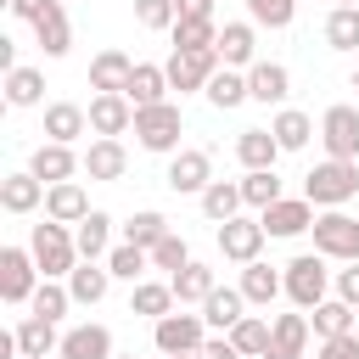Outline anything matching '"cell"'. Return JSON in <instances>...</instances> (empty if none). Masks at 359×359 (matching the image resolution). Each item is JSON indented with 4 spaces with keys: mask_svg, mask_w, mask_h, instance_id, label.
Segmentation results:
<instances>
[{
    "mask_svg": "<svg viewBox=\"0 0 359 359\" xmlns=\"http://www.w3.org/2000/svg\"><path fill=\"white\" fill-rule=\"evenodd\" d=\"M353 191H359V163H348V157H325L303 174V196L314 208H342Z\"/></svg>",
    "mask_w": 359,
    "mask_h": 359,
    "instance_id": "6da1fadb",
    "label": "cell"
},
{
    "mask_svg": "<svg viewBox=\"0 0 359 359\" xmlns=\"http://www.w3.org/2000/svg\"><path fill=\"white\" fill-rule=\"evenodd\" d=\"M28 252H34L39 275H50V280H67V275L79 269V241H73V236H67V224H56V219L34 224V236H28Z\"/></svg>",
    "mask_w": 359,
    "mask_h": 359,
    "instance_id": "7a4b0ae2",
    "label": "cell"
},
{
    "mask_svg": "<svg viewBox=\"0 0 359 359\" xmlns=\"http://www.w3.org/2000/svg\"><path fill=\"white\" fill-rule=\"evenodd\" d=\"M180 129H185V118H180V107H174V101L135 107V140H140V151L174 157V151H180Z\"/></svg>",
    "mask_w": 359,
    "mask_h": 359,
    "instance_id": "3957f363",
    "label": "cell"
},
{
    "mask_svg": "<svg viewBox=\"0 0 359 359\" xmlns=\"http://www.w3.org/2000/svg\"><path fill=\"white\" fill-rule=\"evenodd\" d=\"M331 292V269H325V252H297L286 264V297L297 309H320Z\"/></svg>",
    "mask_w": 359,
    "mask_h": 359,
    "instance_id": "277c9868",
    "label": "cell"
},
{
    "mask_svg": "<svg viewBox=\"0 0 359 359\" xmlns=\"http://www.w3.org/2000/svg\"><path fill=\"white\" fill-rule=\"evenodd\" d=\"M314 252L353 264V258H359V219H348L342 208H325V213H314Z\"/></svg>",
    "mask_w": 359,
    "mask_h": 359,
    "instance_id": "5b68a950",
    "label": "cell"
},
{
    "mask_svg": "<svg viewBox=\"0 0 359 359\" xmlns=\"http://www.w3.org/2000/svg\"><path fill=\"white\" fill-rule=\"evenodd\" d=\"M39 286V264L28 247H0V297L6 303H28Z\"/></svg>",
    "mask_w": 359,
    "mask_h": 359,
    "instance_id": "8992f818",
    "label": "cell"
},
{
    "mask_svg": "<svg viewBox=\"0 0 359 359\" xmlns=\"http://www.w3.org/2000/svg\"><path fill=\"white\" fill-rule=\"evenodd\" d=\"M320 140H325V157H348V163H359V112L353 107H325V118H320Z\"/></svg>",
    "mask_w": 359,
    "mask_h": 359,
    "instance_id": "52a82bcc",
    "label": "cell"
},
{
    "mask_svg": "<svg viewBox=\"0 0 359 359\" xmlns=\"http://www.w3.org/2000/svg\"><path fill=\"white\" fill-rule=\"evenodd\" d=\"M163 180H168L174 196H202V191L213 185V157H208V151H174Z\"/></svg>",
    "mask_w": 359,
    "mask_h": 359,
    "instance_id": "ba28073f",
    "label": "cell"
},
{
    "mask_svg": "<svg viewBox=\"0 0 359 359\" xmlns=\"http://www.w3.org/2000/svg\"><path fill=\"white\" fill-rule=\"evenodd\" d=\"M264 236H269V230H264V219H241V213H236V219H224V224H219V252H224L230 264H252V258H258V247H264Z\"/></svg>",
    "mask_w": 359,
    "mask_h": 359,
    "instance_id": "9c48e42d",
    "label": "cell"
},
{
    "mask_svg": "<svg viewBox=\"0 0 359 359\" xmlns=\"http://www.w3.org/2000/svg\"><path fill=\"white\" fill-rule=\"evenodd\" d=\"M219 73V50H174L168 56V84L185 90H208V79Z\"/></svg>",
    "mask_w": 359,
    "mask_h": 359,
    "instance_id": "30bf717a",
    "label": "cell"
},
{
    "mask_svg": "<svg viewBox=\"0 0 359 359\" xmlns=\"http://www.w3.org/2000/svg\"><path fill=\"white\" fill-rule=\"evenodd\" d=\"M84 112H90V129H95V135H123V129H135V101H129L123 90H95V101H90Z\"/></svg>",
    "mask_w": 359,
    "mask_h": 359,
    "instance_id": "8fae6325",
    "label": "cell"
},
{
    "mask_svg": "<svg viewBox=\"0 0 359 359\" xmlns=\"http://www.w3.org/2000/svg\"><path fill=\"white\" fill-rule=\"evenodd\" d=\"M202 325H208L202 314H163L151 337H157V348H163V353H202V342H208V337H202Z\"/></svg>",
    "mask_w": 359,
    "mask_h": 359,
    "instance_id": "7c38bea8",
    "label": "cell"
},
{
    "mask_svg": "<svg viewBox=\"0 0 359 359\" xmlns=\"http://www.w3.org/2000/svg\"><path fill=\"white\" fill-rule=\"evenodd\" d=\"M258 219H264L269 236H303V230H314V202H309V196H280V202H269Z\"/></svg>",
    "mask_w": 359,
    "mask_h": 359,
    "instance_id": "4fadbf2b",
    "label": "cell"
},
{
    "mask_svg": "<svg viewBox=\"0 0 359 359\" xmlns=\"http://www.w3.org/2000/svg\"><path fill=\"white\" fill-rule=\"evenodd\" d=\"M84 168V157H73V146H62V140H45V146H34V157H28V174H39L45 185H62V180H73Z\"/></svg>",
    "mask_w": 359,
    "mask_h": 359,
    "instance_id": "5bb4252c",
    "label": "cell"
},
{
    "mask_svg": "<svg viewBox=\"0 0 359 359\" xmlns=\"http://www.w3.org/2000/svg\"><path fill=\"white\" fill-rule=\"evenodd\" d=\"M84 174H90V180H123V174H129V151H123V140H118V135L90 140V151H84Z\"/></svg>",
    "mask_w": 359,
    "mask_h": 359,
    "instance_id": "9a60e30c",
    "label": "cell"
},
{
    "mask_svg": "<svg viewBox=\"0 0 359 359\" xmlns=\"http://www.w3.org/2000/svg\"><path fill=\"white\" fill-rule=\"evenodd\" d=\"M84 213H90V196H84V185H79V180L45 185V219H56V224H79Z\"/></svg>",
    "mask_w": 359,
    "mask_h": 359,
    "instance_id": "2e32d148",
    "label": "cell"
},
{
    "mask_svg": "<svg viewBox=\"0 0 359 359\" xmlns=\"http://www.w3.org/2000/svg\"><path fill=\"white\" fill-rule=\"evenodd\" d=\"M309 348V320L303 314H275L269 320V359H303Z\"/></svg>",
    "mask_w": 359,
    "mask_h": 359,
    "instance_id": "e0dca14e",
    "label": "cell"
},
{
    "mask_svg": "<svg viewBox=\"0 0 359 359\" xmlns=\"http://www.w3.org/2000/svg\"><path fill=\"white\" fill-rule=\"evenodd\" d=\"M56 353H62V359H112V331L95 325V320H90V325H73Z\"/></svg>",
    "mask_w": 359,
    "mask_h": 359,
    "instance_id": "ac0fdd59",
    "label": "cell"
},
{
    "mask_svg": "<svg viewBox=\"0 0 359 359\" xmlns=\"http://www.w3.org/2000/svg\"><path fill=\"white\" fill-rule=\"evenodd\" d=\"M168 67H157V62H135V73H129V101L135 107H157V101H168Z\"/></svg>",
    "mask_w": 359,
    "mask_h": 359,
    "instance_id": "d6986e66",
    "label": "cell"
},
{
    "mask_svg": "<svg viewBox=\"0 0 359 359\" xmlns=\"http://www.w3.org/2000/svg\"><path fill=\"white\" fill-rule=\"evenodd\" d=\"M247 90H252V101L275 107V101H286V90H292V73H286L280 62H252V67H247Z\"/></svg>",
    "mask_w": 359,
    "mask_h": 359,
    "instance_id": "ffe728a7",
    "label": "cell"
},
{
    "mask_svg": "<svg viewBox=\"0 0 359 359\" xmlns=\"http://www.w3.org/2000/svg\"><path fill=\"white\" fill-rule=\"evenodd\" d=\"M84 129H90V112H84V107H73V101H50V107H45V140L73 146Z\"/></svg>",
    "mask_w": 359,
    "mask_h": 359,
    "instance_id": "44dd1931",
    "label": "cell"
},
{
    "mask_svg": "<svg viewBox=\"0 0 359 359\" xmlns=\"http://www.w3.org/2000/svg\"><path fill=\"white\" fill-rule=\"evenodd\" d=\"M45 202V180L39 174H6L0 180V208L6 213H34Z\"/></svg>",
    "mask_w": 359,
    "mask_h": 359,
    "instance_id": "7402d4cb",
    "label": "cell"
},
{
    "mask_svg": "<svg viewBox=\"0 0 359 359\" xmlns=\"http://www.w3.org/2000/svg\"><path fill=\"white\" fill-rule=\"evenodd\" d=\"M107 286H112V269H107L101 258H84V264L67 275V292H73V303H84V309H90V303H101V297H107Z\"/></svg>",
    "mask_w": 359,
    "mask_h": 359,
    "instance_id": "603a6c76",
    "label": "cell"
},
{
    "mask_svg": "<svg viewBox=\"0 0 359 359\" xmlns=\"http://www.w3.org/2000/svg\"><path fill=\"white\" fill-rule=\"evenodd\" d=\"M252 50H258L252 22H224L219 28V62L224 67H252Z\"/></svg>",
    "mask_w": 359,
    "mask_h": 359,
    "instance_id": "cb8c5ba5",
    "label": "cell"
},
{
    "mask_svg": "<svg viewBox=\"0 0 359 359\" xmlns=\"http://www.w3.org/2000/svg\"><path fill=\"white\" fill-rule=\"evenodd\" d=\"M73 241H79V258H107V252H112V247H107V241H112V219H107L101 208H90V213L73 224Z\"/></svg>",
    "mask_w": 359,
    "mask_h": 359,
    "instance_id": "d4e9b609",
    "label": "cell"
},
{
    "mask_svg": "<svg viewBox=\"0 0 359 359\" xmlns=\"http://www.w3.org/2000/svg\"><path fill=\"white\" fill-rule=\"evenodd\" d=\"M280 292H286V275H275V269L258 264V258L241 264V297H247V303H264V309H269Z\"/></svg>",
    "mask_w": 359,
    "mask_h": 359,
    "instance_id": "484cf974",
    "label": "cell"
},
{
    "mask_svg": "<svg viewBox=\"0 0 359 359\" xmlns=\"http://www.w3.org/2000/svg\"><path fill=\"white\" fill-rule=\"evenodd\" d=\"M241 309H247L241 286H213V292H208V303H202V320H208L213 331H230V325L241 320Z\"/></svg>",
    "mask_w": 359,
    "mask_h": 359,
    "instance_id": "4316f807",
    "label": "cell"
},
{
    "mask_svg": "<svg viewBox=\"0 0 359 359\" xmlns=\"http://www.w3.org/2000/svg\"><path fill=\"white\" fill-rule=\"evenodd\" d=\"M62 6H67V0H62ZM62 6H50V11L34 22V34H39V50H45V56H67V50H73V28H67V11H62Z\"/></svg>",
    "mask_w": 359,
    "mask_h": 359,
    "instance_id": "83f0119b",
    "label": "cell"
},
{
    "mask_svg": "<svg viewBox=\"0 0 359 359\" xmlns=\"http://www.w3.org/2000/svg\"><path fill=\"white\" fill-rule=\"evenodd\" d=\"M129 73H135V62L123 50H101L90 62V90H129Z\"/></svg>",
    "mask_w": 359,
    "mask_h": 359,
    "instance_id": "f1b7e54d",
    "label": "cell"
},
{
    "mask_svg": "<svg viewBox=\"0 0 359 359\" xmlns=\"http://www.w3.org/2000/svg\"><path fill=\"white\" fill-rule=\"evenodd\" d=\"M219 112H230V107H241V101H252V90H247V73H236V67H219L213 79H208V90H202Z\"/></svg>",
    "mask_w": 359,
    "mask_h": 359,
    "instance_id": "f546056e",
    "label": "cell"
},
{
    "mask_svg": "<svg viewBox=\"0 0 359 359\" xmlns=\"http://www.w3.org/2000/svg\"><path fill=\"white\" fill-rule=\"evenodd\" d=\"M236 157H241L247 168H275V157H280V140H275L269 129H241V140H236Z\"/></svg>",
    "mask_w": 359,
    "mask_h": 359,
    "instance_id": "4dcf8cb0",
    "label": "cell"
},
{
    "mask_svg": "<svg viewBox=\"0 0 359 359\" xmlns=\"http://www.w3.org/2000/svg\"><path fill=\"white\" fill-rule=\"evenodd\" d=\"M168 286H174V297H180V303H208V292H213L219 280H213V269H208V264H185V269H174V275H168Z\"/></svg>",
    "mask_w": 359,
    "mask_h": 359,
    "instance_id": "1f68e13d",
    "label": "cell"
},
{
    "mask_svg": "<svg viewBox=\"0 0 359 359\" xmlns=\"http://www.w3.org/2000/svg\"><path fill=\"white\" fill-rule=\"evenodd\" d=\"M17 342H22V353H34V359H45L50 348H62V337H56V320H45V314H28V320H17Z\"/></svg>",
    "mask_w": 359,
    "mask_h": 359,
    "instance_id": "d6a6232c",
    "label": "cell"
},
{
    "mask_svg": "<svg viewBox=\"0 0 359 359\" xmlns=\"http://www.w3.org/2000/svg\"><path fill=\"white\" fill-rule=\"evenodd\" d=\"M269 135L280 140V151H303V146H309V135H314V123H309V112H297V107H286V112H275V123H269Z\"/></svg>",
    "mask_w": 359,
    "mask_h": 359,
    "instance_id": "836d02e7",
    "label": "cell"
},
{
    "mask_svg": "<svg viewBox=\"0 0 359 359\" xmlns=\"http://www.w3.org/2000/svg\"><path fill=\"white\" fill-rule=\"evenodd\" d=\"M241 202H247V196H241V185H230V180H213V185L202 191V213H208L213 224L236 219V213H241Z\"/></svg>",
    "mask_w": 359,
    "mask_h": 359,
    "instance_id": "e575fe53",
    "label": "cell"
},
{
    "mask_svg": "<svg viewBox=\"0 0 359 359\" xmlns=\"http://www.w3.org/2000/svg\"><path fill=\"white\" fill-rule=\"evenodd\" d=\"M129 314H151V320H163V314H174V286H163V280H135V297H129Z\"/></svg>",
    "mask_w": 359,
    "mask_h": 359,
    "instance_id": "d590c367",
    "label": "cell"
},
{
    "mask_svg": "<svg viewBox=\"0 0 359 359\" xmlns=\"http://www.w3.org/2000/svg\"><path fill=\"white\" fill-rule=\"evenodd\" d=\"M39 95H45V73L39 67H11L6 73V101L11 107H39Z\"/></svg>",
    "mask_w": 359,
    "mask_h": 359,
    "instance_id": "8d00e7d4",
    "label": "cell"
},
{
    "mask_svg": "<svg viewBox=\"0 0 359 359\" xmlns=\"http://www.w3.org/2000/svg\"><path fill=\"white\" fill-rule=\"evenodd\" d=\"M325 45L331 50H359V6H337L325 17Z\"/></svg>",
    "mask_w": 359,
    "mask_h": 359,
    "instance_id": "74e56055",
    "label": "cell"
},
{
    "mask_svg": "<svg viewBox=\"0 0 359 359\" xmlns=\"http://www.w3.org/2000/svg\"><path fill=\"white\" fill-rule=\"evenodd\" d=\"M174 50H219V28L213 17H196V22H174Z\"/></svg>",
    "mask_w": 359,
    "mask_h": 359,
    "instance_id": "f35d334b",
    "label": "cell"
},
{
    "mask_svg": "<svg viewBox=\"0 0 359 359\" xmlns=\"http://www.w3.org/2000/svg\"><path fill=\"white\" fill-rule=\"evenodd\" d=\"M230 342L241 348V359H252V353H269V320H258V314H241V320L230 325Z\"/></svg>",
    "mask_w": 359,
    "mask_h": 359,
    "instance_id": "ab89813d",
    "label": "cell"
},
{
    "mask_svg": "<svg viewBox=\"0 0 359 359\" xmlns=\"http://www.w3.org/2000/svg\"><path fill=\"white\" fill-rule=\"evenodd\" d=\"M241 196H247V208H269V202H280V180H275V168H247V180H241Z\"/></svg>",
    "mask_w": 359,
    "mask_h": 359,
    "instance_id": "60d3db41",
    "label": "cell"
},
{
    "mask_svg": "<svg viewBox=\"0 0 359 359\" xmlns=\"http://www.w3.org/2000/svg\"><path fill=\"white\" fill-rule=\"evenodd\" d=\"M146 264H151V252H146V247H135V241H123V247H112V252H107L112 280H140V275H146Z\"/></svg>",
    "mask_w": 359,
    "mask_h": 359,
    "instance_id": "b9f144b4",
    "label": "cell"
},
{
    "mask_svg": "<svg viewBox=\"0 0 359 359\" xmlns=\"http://www.w3.org/2000/svg\"><path fill=\"white\" fill-rule=\"evenodd\" d=\"M67 303H73V292H67L62 280H50V275H45V280L34 286V297H28V309H34V314H45V320H62V314H67Z\"/></svg>",
    "mask_w": 359,
    "mask_h": 359,
    "instance_id": "7bdbcfd3",
    "label": "cell"
},
{
    "mask_svg": "<svg viewBox=\"0 0 359 359\" xmlns=\"http://www.w3.org/2000/svg\"><path fill=\"white\" fill-rule=\"evenodd\" d=\"M314 331H320V337H342V331H353V303H348V297H325V303L314 309Z\"/></svg>",
    "mask_w": 359,
    "mask_h": 359,
    "instance_id": "ee69618b",
    "label": "cell"
},
{
    "mask_svg": "<svg viewBox=\"0 0 359 359\" xmlns=\"http://www.w3.org/2000/svg\"><path fill=\"white\" fill-rule=\"evenodd\" d=\"M163 236H168V219H163V213H135V219L123 224V241H135V247H146V252H151Z\"/></svg>",
    "mask_w": 359,
    "mask_h": 359,
    "instance_id": "f6af8a7d",
    "label": "cell"
},
{
    "mask_svg": "<svg viewBox=\"0 0 359 359\" xmlns=\"http://www.w3.org/2000/svg\"><path fill=\"white\" fill-rule=\"evenodd\" d=\"M247 17L258 28H286L297 17V0H247Z\"/></svg>",
    "mask_w": 359,
    "mask_h": 359,
    "instance_id": "bcb514c9",
    "label": "cell"
},
{
    "mask_svg": "<svg viewBox=\"0 0 359 359\" xmlns=\"http://www.w3.org/2000/svg\"><path fill=\"white\" fill-rule=\"evenodd\" d=\"M151 264H157V269H168V275H174V269H185V264H191V247H185V236H174V230H168V236L151 247Z\"/></svg>",
    "mask_w": 359,
    "mask_h": 359,
    "instance_id": "7dc6e473",
    "label": "cell"
},
{
    "mask_svg": "<svg viewBox=\"0 0 359 359\" xmlns=\"http://www.w3.org/2000/svg\"><path fill=\"white\" fill-rule=\"evenodd\" d=\"M135 22L140 28H174L180 11H174V0H135Z\"/></svg>",
    "mask_w": 359,
    "mask_h": 359,
    "instance_id": "c3c4849f",
    "label": "cell"
},
{
    "mask_svg": "<svg viewBox=\"0 0 359 359\" xmlns=\"http://www.w3.org/2000/svg\"><path fill=\"white\" fill-rule=\"evenodd\" d=\"M314 359H359V337L342 331V337H320V353Z\"/></svg>",
    "mask_w": 359,
    "mask_h": 359,
    "instance_id": "681fc988",
    "label": "cell"
},
{
    "mask_svg": "<svg viewBox=\"0 0 359 359\" xmlns=\"http://www.w3.org/2000/svg\"><path fill=\"white\" fill-rule=\"evenodd\" d=\"M50 6H62V0H11V17H22V22H39Z\"/></svg>",
    "mask_w": 359,
    "mask_h": 359,
    "instance_id": "f907efd6",
    "label": "cell"
},
{
    "mask_svg": "<svg viewBox=\"0 0 359 359\" xmlns=\"http://www.w3.org/2000/svg\"><path fill=\"white\" fill-rule=\"evenodd\" d=\"M337 297H348V303L359 309V258H353V264H348V269L337 275Z\"/></svg>",
    "mask_w": 359,
    "mask_h": 359,
    "instance_id": "816d5d0a",
    "label": "cell"
},
{
    "mask_svg": "<svg viewBox=\"0 0 359 359\" xmlns=\"http://www.w3.org/2000/svg\"><path fill=\"white\" fill-rule=\"evenodd\" d=\"M202 359H241V348H236L230 337H208V342H202Z\"/></svg>",
    "mask_w": 359,
    "mask_h": 359,
    "instance_id": "f5cc1de1",
    "label": "cell"
},
{
    "mask_svg": "<svg viewBox=\"0 0 359 359\" xmlns=\"http://www.w3.org/2000/svg\"><path fill=\"white\" fill-rule=\"evenodd\" d=\"M180 22H196V17H213V0H174Z\"/></svg>",
    "mask_w": 359,
    "mask_h": 359,
    "instance_id": "db71d44e",
    "label": "cell"
},
{
    "mask_svg": "<svg viewBox=\"0 0 359 359\" xmlns=\"http://www.w3.org/2000/svg\"><path fill=\"white\" fill-rule=\"evenodd\" d=\"M163 359H202V353H163Z\"/></svg>",
    "mask_w": 359,
    "mask_h": 359,
    "instance_id": "11a10c76",
    "label": "cell"
},
{
    "mask_svg": "<svg viewBox=\"0 0 359 359\" xmlns=\"http://www.w3.org/2000/svg\"><path fill=\"white\" fill-rule=\"evenodd\" d=\"M353 90H359V67H353Z\"/></svg>",
    "mask_w": 359,
    "mask_h": 359,
    "instance_id": "9f6ffc18",
    "label": "cell"
},
{
    "mask_svg": "<svg viewBox=\"0 0 359 359\" xmlns=\"http://www.w3.org/2000/svg\"><path fill=\"white\" fill-rule=\"evenodd\" d=\"M337 6H359V0H337Z\"/></svg>",
    "mask_w": 359,
    "mask_h": 359,
    "instance_id": "6f0895ef",
    "label": "cell"
},
{
    "mask_svg": "<svg viewBox=\"0 0 359 359\" xmlns=\"http://www.w3.org/2000/svg\"><path fill=\"white\" fill-rule=\"evenodd\" d=\"M112 359H135V353H112Z\"/></svg>",
    "mask_w": 359,
    "mask_h": 359,
    "instance_id": "680465c9",
    "label": "cell"
},
{
    "mask_svg": "<svg viewBox=\"0 0 359 359\" xmlns=\"http://www.w3.org/2000/svg\"><path fill=\"white\" fill-rule=\"evenodd\" d=\"M252 359H269V353H252Z\"/></svg>",
    "mask_w": 359,
    "mask_h": 359,
    "instance_id": "91938a15",
    "label": "cell"
},
{
    "mask_svg": "<svg viewBox=\"0 0 359 359\" xmlns=\"http://www.w3.org/2000/svg\"><path fill=\"white\" fill-rule=\"evenodd\" d=\"M22 359H34V353H22Z\"/></svg>",
    "mask_w": 359,
    "mask_h": 359,
    "instance_id": "94428289",
    "label": "cell"
}]
</instances>
